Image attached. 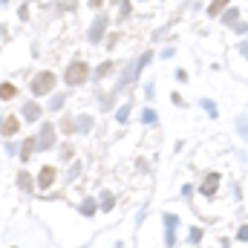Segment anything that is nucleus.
<instances>
[{
  "mask_svg": "<svg viewBox=\"0 0 248 248\" xmlns=\"http://www.w3.org/2000/svg\"><path fill=\"white\" fill-rule=\"evenodd\" d=\"M52 87H55V75H52V72H41V75L32 81V93H35V95H46Z\"/></svg>",
  "mask_w": 248,
  "mask_h": 248,
  "instance_id": "nucleus-2",
  "label": "nucleus"
},
{
  "mask_svg": "<svg viewBox=\"0 0 248 248\" xmlns=\"http://www.w3.org/2000/svg\"><path fill=\"white\" fill-rule=\"evenodd\" d=\"M32 147H35V139H29V141L23 144V153H20V156H23V159H29V153H32Z\"/></svg>",
  "mask_w": 248,
  "mask_h": 248,
  "instance_id": "nucleus-10",
  "label": "nucleus"
},
{
  "mask_svg": "<svg viewBox=\"0 0 248 248\" xmlns=\"http://www.w3.org/2000/svg\"><path fill=\"white\" fill-rule=\"evenodd\" d=\"M17 90H15V84H0V98H12Z\"/></svg>",
  "mask_w": 248,
  "mask_h": 248,
  "instance_id": "nucleus-5",
  "label": "nucleus"
},
{
  "mask_svg": "<svg viewBox=\"0 0 248 248\" xmlns=\"http://www.w3.org/2000/svg\"><path fill=\"white\" fill-rule=\"evenodd\" d=\"M225 3H231V0H214V3H211V15H219Z\"/></svg>",
  "mask_w": 248,
  "mask_h": 248,
  "instance_id": "nucleus-9",
  "label": "nucleus"
},
{
  "mask_svg": "<svg viewBox=\"0 0 248 248\" xmlns=\"http://www.w3.org/2000/svg\"><path fill=\"white\" fill-rule=\"evenodd\" d=\"M17 130H20V122H17L15 116H12V119H6V124H3V133H6V136H15Z\"/></svg>",
  "mask_w": 248,
  "mask_h": 248,
  "instance_id": "nucleus-4",
  "label": "nucleus"
},
{
  "mask_svg": "<svg viewBox=\"0 0 248 248\" xmlns=\"http://www.w3.org/2000/svg\"><path fill=\"white\" fill-rule=\"evenodd\" d=\"M23 113H26V119H32V122H35V119L41 116V110H38L35 104H26V110H23Z\"/></svg>",
  "mask_w": 248,
  "mask_h": 248,
  "instance_id": "nucleus-7",
  "label": "nucleus"
},
{
  "mask_svg": "<svg viewBox=\"0 0 248 248\" xmlns=\"http://www.w3.org/2000/svg\"><path fill=\"white\" fill-rule=\"evenodd\" d=\"M217 182H219V176H217V173H214V176H208V182H205V187H202V190H205V193L217 190Z\"/></svg>",
  "mask_w": 248,
  "mask_h": 248,
  "instance_id": "nucleus-6",
  "label": "nucleus"
},
{
  "mask_svg": "<svg viewBox=\"0 0 248 248\" xmlns=\"http://www.w3.org/2000/svg\"><path fill=\"white\" fill-rule=\"evenodd\" d=\"M52 182H55V170L52 168H44L41 170V187H49Z\"/></svg>",
  "mask_w": 248,
  "mask_h": 248,
  "instance_id": "nucleus-3",
  "label": "nucleus"
},
{
  "mask_svg": "<svg viewBox=\"0 0 248 248\" xmlns=\"http://www.w3.org/2000/svg\"><path fill=\"white\" fill-rule=\"evenodd\" d=\"M49 144H52V130L46 127V130L41 133V147H49Z\"/></svg>",
  "mask_w": 248,
  "mask_h": 248,
  "instance_id": "nucleus-8",
  "label": "nucleus"
},
{
  "mask_svg": "<svg viewBox=\"0 0 248 248\" xmlns=\"http://www.w3.org/2000/svg\"><path fill=\"white\" fill-rule=\"evenodd\" d=\"M87 72H90V69H87V63L75 61V63H69V69H66L63 81H66V84H72V87H75V84H84V81H87Z\"/></svg>",
  "mask_w": 248,
  "mask_h": 248,
  "instance_id": "nucleus-1",
  "label": "nucleus"
}]
</instances>
